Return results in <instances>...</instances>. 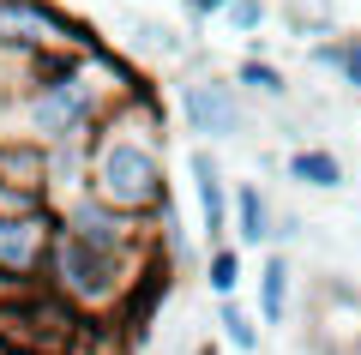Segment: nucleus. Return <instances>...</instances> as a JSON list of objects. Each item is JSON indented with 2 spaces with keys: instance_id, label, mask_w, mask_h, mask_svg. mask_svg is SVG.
<instances>
[{
  "instance_id": "13",
  "label": "nucleus",
  "mask_w": 361,
  "mask_h": 355,
  "mask_svg": "<svg viewBox=\"0 0 361 355\" xmlns=\"http://www.w3.org/2000/svg\"><path fill=\"white\" fill-rule=\"evenodd\" d=\"M313 61H319V66H337V73H343V85H355V90H361V37L319 42V49H313Z\"/></svg>"
},
{
  "instance_id": "17",
  "label": "nucleus",
  "mask_w": 361,
  "mask_h": 355,
  "mask_svg": "<svg viewBox=\"0 0 361 355\" xmlns=\"http://www.w3.org/2000/svg\"><path fill=\"white\" fill-rule=\"evenodd\" d=\"M13 355H66V349H37V343H13Z\"/></svg>"
},
{
  "instance_id": "9",
  "label": "nucleus",
  "mask_w": 361,
  "mask_h": 355,
  "mask_svg": "<svg viewBox=\"0 0 361 355\" xmlns=\"http://www.w3.org/2000/svg\"><path fill=\"white\" fill-rule=\"evenodd\" d=\"M289 259L283 253H265V271H259V319L265 325H283V313H289Z\"/></svg>"
},
{
  "instance_id": "7",
  "label": "nucleus",
  "mask_w": 361,
  "mask_h": 355,
  "mask_svg": "<svg viewBox=\"0 0 361 355\" xmlns=\"http://www.w3.org/2000/svg\"><path fill=\"white\" fill-rule=\"evenodd\" d=\"M235 241L241 247H271L277 241V211L253 181H235Z\"/></svg>"
},
{
  "instance_id": "11",
  "label": "nucleus",
  "mask_w": 361,
  "mask_h": 355,
  "mask_svg": "<svg viewBox=\"0 0 361 355\" xmlns=\"http://www.w3.org/2000/svg\"><path fill=\"white\" fill-rule=\"evenodd\" d=\"M235 85L253 90V97H283L289 78H283V66H271V61H259V54H247V61L235 66Z\"/></svg>"
},
{
  "instance_id": "3",
  "label": "nucleus",
  "mask_w": 361,
  "mask_h": 355,
  "mask_svg": "<svg viewBox=\"0 0 361 355\" xmlns=\"http://www.w3.org/2000/svg\"><path fill=\"white\" fill-rule=\"evenodd\" d=\"M61 235V205L37 211H0V295L49 283V253Z\"/></svg>"
},
{
  "instance_id": "14",
  "label": "nucleus",
  "mask_w": 361,
  "mask_h": 355,
  "mask_svg": "<svg viewBox=\"0 0 361 355\" xmlns=\"http://www.w3.org/2000/svg\"><path fill=\"white\" fill-rule=\"evenodd\" d=\"M133 49H139V54H163V61H169V54H180V42H175L169 25H133Z\"/></svg>"
},
{
  "instance_id": "1",
  "label": "nucleus",
  "mask_w": 361,
  "mask_h": 355,
  "mask_svg": "<svg viewBox=\"0 0 361 355\" xmlns=\"http://www.w3.org/2000/svg\"><path fill=\"white\" fill-rule=\"evenodd\" d=\"M90 73H97V61L85 54L73 73L49 78V85H30V97H25V127L37 133L42 145L90 139V133H97V121L115 109L121 90H115V85H90Z\"/></svg>"
},
{
  "instance_id": "8",
  "label": "nucleus",
  "mask_w": 361,
  "mask_h": 355,
  "mask_svg": "<svg viewBox=\"0 0 361 355\" xmlns=\"http://www.w3.org/2000/svg\"><path fill=\"white\" fill-rule=\"evenodd\" d=\"M289 181H301V187H319V193H337L343 187V157L325 151V145H301V151H289Z\"/></svg>"
},
{
  "instance_id": "18",
  "label": "nucleus",
  "mask_w": 361,
  "mask_h": 355,
  "mask_svg": "<svg viewBox=\"0 0 361 355\" xmlns=\"http://www.w3.org/2000/svg\"><path fill=\"white\" fill-rule=\"evenodd\" d=\"M0 355H13V337H6V331H0Z\"/></svg>"
},
{
  "instance_id": "19",
  "label": "nucleus",
  "mask_w": 361,
  "mask_h": 355,
  "mask_svg": "<svg viewBox=\"0 0 361 355\" xmlns=\"http://www.w3.org/2000/svg\"><path fill=\"white\" fill-rule=\"evenodd\" d=\"M199 355H217V349H199Z\"/></svg>"
},
{
  "instance_id": "15",
  "label": "nucleus",
  "mask_w": 361,
  "mask_h": 355,
  "mask_svg": "<svg viewBox=\"0 0 361 355\" xmlns=\"http://www.w3.org/2000/svg\"><path fill=\"white\" fill-rule=\"evenodd\" d=\"M223 18H229L241 37H253V30L265 25V0H229V13H223Z\"/></svg>"
},
{
  "instance_id": "2",
  "label": "nucleus",
  "mask_w": 361,
  "mask_h": 355,
  "mask_svg": "<svg viewBox=\"0 0 361 355\" xmlns=\"http://www.w3.org/2000/svg\"><path fill=\"white\" fill-rule=\"evenodd\" d=\"M37 49L97 54L103 42H97V30H90L85 18L61 13V6H49V0H0V54L25 61V54H37Z\"/></svg>"
},
{
  "instance_id": "12",
  "label": "nucleus",
  "mask_w": 361,
  "mask_h": 355,
  "mask_svg": "<svg viewBox=\"0 0 361 355\" xmlns=\"http://www.w3.org/2000/svg\"><path fill=\"white\" fill-rule=\"evenodd\" d=\"M205 283H211V295H235V283H241V247H229V241H211Z\"/></svg>"
},
{
  "instance_id": "5",
  "label": "nucleus",
  "mask_w": 361,
  "mask_h": 355,
  "mask_svg": "<svg viewBox=\"0 0 361 355\" xmlns=\"http://www.w3.org/2000/svg\"><path fill=\"white\" fill-rule=\"evenodd\" d=\"M313 343L325 355H361V295L343 283H325L313 301Z\"/></svg>"
},
{
  "instance_id": "4",
  "label": "nucleus",
  "mask_w": 361,
  "mask_h": 355,
  "mask_svg": "<svg viewBox=\"0 0 361 355\" xmlns=\"http://www.w3.org/2000/svg\"><path fill=\"white\" fill-rule=\"evenodd\" d=\"M180 121H187V133H199V139H241L247 133V109H241V85H229V78H187L180 85Z\"/></svg>"
},
{
  "instance_id": "6",
  "label": "nucleus",
  "mask_w": 361,
  "mask_h": 355,
  "mask_svg": "<svg viewBox=\"0 0 361 355\" xmlns=\"http://www.w3.org/2000/svg\"><path fill=\"white\" fill-rule=\"evenodd\" d=\"M187 169H193V187H199V223H205V241H223V235H229V181H223L217 157H211L205 145L187 157Z\"/></svg>"
},
{
  "instance_id": "16",
  "label": "nucleus",
  "mask_w": 361,
  "mask_h": 355,
  "mask_svg": "<svg viewBox=\"0 0 361 355\" xmlns=\"http://www.w3.org/2000/svg\"><path fill=\"white\" fill-rule=\"evenodd\" d=\"M187 13L193 18H217V13H229V0H187Z\"/></svg>"
},
{
  "instance_id": "10",
  "label": "nucleus",
  "mask_w": 361,
  "mask_h": 355,
  "mask_svg": "<svg viewBox=\"0 0 361 355\" xmlns=\"http://www.w3.org/2000/svg\"><path fill=\"white\" fill-rule=\"evenodd\" d=\"M217 325H223V337H229L241 355H253V349H259V325L247 319V307L235 301V295H217Z\"/></svg>"
}]
</instances>
